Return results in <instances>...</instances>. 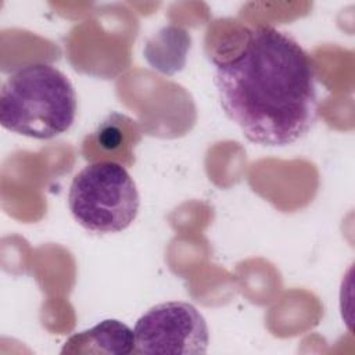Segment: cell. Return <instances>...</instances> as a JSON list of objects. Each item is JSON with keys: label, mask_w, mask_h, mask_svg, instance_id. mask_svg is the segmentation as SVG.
Returning a JSON list of instances; mask_svg holds the SVG:
<instances>
[{"label": "cell", "mask_w": 355, "mask_h": 355, "mask_svg": "<svg viewBox=\"0 0 355 355\" xmlns=\"http://www.w3.org/2000/svg\"><path fill=\"white\" fill-rule=\"evenodd\" d=\"M214 83L226 116L255 144H291L316 122L315 62L295 39L273 26L254 28L236 57L216 62Z\"/></svg>", "instance_id": "1"}, {"label": "cell", "mask_w": 355, "mask_h": 355, "mask_svg": "<svg viewBox=\"0 0 355 355\" xmlns=\"http://www.w3.org/2000/svg\"><path fill=\"white\" fill-rule=\"evenodd\" d=\"M69 78L44 62L15 69L0 90V123L14 133L49 140L67 132L76 116Z\"/></svg>", "instance_id": "2"}, {"label": "cell", "mask_w": 355, "mask_h": 355, "mask_svg": "<svg viewBox=\"0 0 355 355\" xmlns=\"http://www.w3.org/2000/svg\"><path fill=\"white\" fill-rule=\"evenodd\" d=\"M73 219L93 233H118L136 219L140 197L128 169L115 161H96L79 171L69 186Z\"/></svg>", "instance_id": "3"}, {"label": "cell", "mask_w": 355, "mask_h": 355, "mask_svg": "<svg viewBox=\"0 0 355 355\" xmlns=\"http://www.w3.org/2000/svg\"><path fill=\"white\" fill-rule=\"evenodd\" d=\"M133 333L139 354L198 355L207 352L209 343L204 316L184 301L154 305L137 319Z\"/></svg>", "instance_id": "4"}, {"label": "cell", "mask_w": 355, "mask_h": 355, "mask_svg": "<svg viewBox=\"0 0 355 355\" xmlns=\"http://www.w3.org/2000/svg\"><path fill=\"white\" fill-rule=\"evenodd\" d=\"M133 351V330L121 320L105 319L89 330L71 336L61 354L128 355Z\"/></svg>", "instance_id": "5"}]
</instances>
